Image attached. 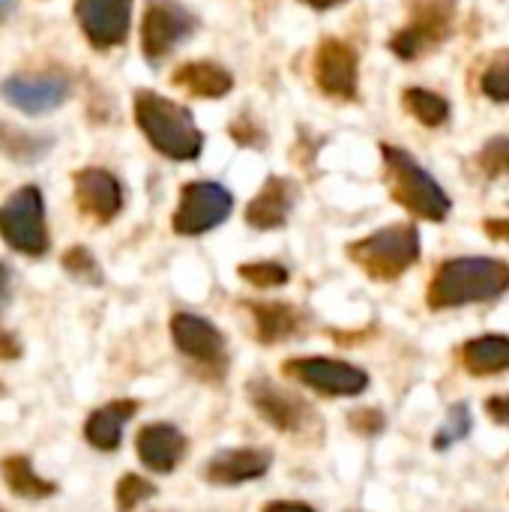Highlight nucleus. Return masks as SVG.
I'll return each instance as SVG.
<instances>
[{"label": "nucleus", "instance_id": "1", "mask_svg": "<svg viewBox=\"0 0 509 512\" xmlns=\"http://www.w3.org/2000/svg\"><path fill=\"white\" fill-rule=\"evenodd\" d=\"M509 291V264L501 258H450L438 267L432 285H429V306L459 309L471 303H489Z\"/></svg>", "mask_w": 509, "mask_h": 512}, {"label": "nucleus", "instance_id": "2", "mask_svg": "<svg viewBox=\"0 0 509 512\" xmlns=\"http://www.w3.org/2000/svg\"><path fill=\"white\" fill-rule=\"evenodd\" d=\"M135 123L153 150L174 162H195L204 150V132L198 129L192 111L162 93H135Z\"/></svg>", "mask_w": 509, "mask_h": 512}, {"label": "nucleus", "instance_id": "3", "mask_svg": "<svg viewBox=\"0 0 509 512\" xmlns=\"http://www.w3.org/2000/svg\"><path fill=\"white\" fill-rule=\"evenodd\" d=\"M381 153H384V165H387V177H390L396 201L420 219L444 222L453 210V201L444 192V186L408 150L396 144H384Z\"/></svg>", "mask_w": 509, "mask_h": 512}, {"label": "nucleus", "instance_id": "4", "mask_svg": "<svg viewBox=\"0 0 509 512\" xmlns=\"http://www.w3.org/2000/svg\"><path fill=\"white\" fill-rule=\"evenodd\" d=\"M348 255L378 282H393L420 261V231L414 225H387L348 246Z\"/></svg>", "mask_w": 509, "mask_h": 512}, {"label": "nucleus", "instance_id": "5", "mask_svg": "<svg viewBox=\"0 0 509 512\" xmlns=\"http://www.w3.org/2000/svg\"><path fill=\"white\" fill-rule=\"evenodd\" d=\"M0 237L9 249L42 258L51 246L45 228V198L39 186H21L0 204Z\"/></svg>", "mask_w": 509, "mask_h": 512}, {"label": "nucleus", "instance_id": "6", "mask_svg": "<svg viewBox=\"0 0 509 512\" xmlns=\"http://www.w3.org/2000/svg\"><path fill=\"white\" fill-rule=\"evenodd\" d=\"M234 213V195L216 180L186 183L180 192V204L174 210V231L180 237H201L219 228Z\"/></svg>", "mask_w": 509, "mask_h": 512}, {"label": "nucleus", "instance_id": "7", "mask_svg": "<svg viewBox=\"0 0 509 512\" xmlns=\"http://www.w3.org/2000/svg\"><path fill=\"white\" fill-rule=\"evenodd\" d=\"M453 21H456L453 0H420L414 21L390 39V48L402 60H417L450 36Z\"/></svg>", "mask_w": 509, "mask_h": 512}, {"label": "nucleus", "instance_id": "8", "mask_svg": "<svg viewBox=\"0 0 509 512\" xmlns=\"http://www.w3.org/2000/svg\"><path fill=\"white\" fill-rule=\"evenodd\" d=\"M195 33V18L177 0H150L141 21V51L150 63L165 60L183 39Z\"/></svg>", "mask_w": 509, "mask_h": 512}, {"label": "nucleus", "instance_id": "9", "mask_svg": "<svg viewBox=\"0 0 509 512\" xmlns=\"http://www.w3.org/2000/svg\"><path fill=\"white\" fill-rule=\"evenodd\" d=\"M285 372L300 381L303 387L321 393V396H360L369 387V375L345 360L330 357H294L285 363Z\"/></svg>", "mask_w": 509, "mask_h": 512}, {"label": "nucleus", "instance_id": "10", "mask_svg": "<svg viewBox=\"0 0 509 512\" xmlns=\"http://www.w3.org/2000/svg\"><path fill=\"white\" fill-rule=\"evenodd\" d=\"M75 18L87 42L99 51L117 48L129 36L132 0H75Z\"/></svg>", "mask_w": 509, "mask_h": 512}, {"label": "nucleus", "instance_id": "11", "mask_svg": "<svg viewBox=\"0 0 509 512\" xmlns=\"http://www.w3.org/2000/svg\"><path fill=\"white\" fill-rule=\"evenodd\" d=\"M69 78L60 72H39V75H9L3 81V99L18 108L21 114L39 117L60 108L69 99Z\"/></svg>", "mask_w": 509, "mask_h": 512}, {"label": "nucleus", "instance_id": "12", "mask_svg": "<svg viewBox=\"0 0 509 512\" xmlns=\"http://www.w3.org/2000/svg\"><path fill=\"white\" fill-rule=\"evenodd\" d=\"M315 81L333 99H357L360 90V57L342 39H324L315 54Z\"/></svg>", "mask_w": 509, "mask_h": 512}, {"label": "nucleus", "instance_id": "13", "mask_svg": "<svg viewBox=\"0 0 509 512\" xmlns=\"http://www.w3.org/2000/svg\"><path fill=\"white\" fill-rule=\"evenodd\" d=\"M171 339L183 357H189L198 366L207 369H222L225 366V336L222 330L192 312H177L171 318Z\"/></svg>", "mask_w": 509, "mask_h": 512}, {"label": "nucleus", "instance_id": "14", "mask_svg": "<svg viewBox=\"0 0 509 512\" xmlns=\"http://www.w3.org/2000/svg\"><path fill=\"white\" fill-rule=\"evenodd\" d=\"M249 402L255 405V411L279 432H300L309 426L312 411L306 405V399H300L297 393L267 381V378H255L249 381Z\"/></svg>", "mask_w": 509, "mask_h": 512}, {"label": "nucleus", "instance_id": "15", "mask_svg": "<svg viewBox=\"0 0 509 512\" xmlns=\"http://www.w3.org/2000/svg\"><path fill=\"white\" fill-rule=\"evenodd\" d=\"M72 186H75V204L84 216L96 219V222H111L120 210H123V186L120 180L105 171V168H81L72 174Z\"/></svg>", "mask_w": 509, "mask_h": 512}, {"label": "nucleus", "instance_id": "16", "mask_svg": "<svg viewBox=\"0 0 509 512\" xmlns=\"http://www.w3.org/2000/svg\"><path fill=\"white\" fill-rule=\"evenodd\" d=\"M273 465V456L267 450L255 447H237V450H219L204 465V477L213 486H243L252 480H261Z\"/></svg>", "mask_w": 509, "mask_h": 512}, {"label": "nucleus", "instance_id": "17", "mask_svg": "<svg viewBox=\"0 0 509 512\" xmlns=\"http://www.w3.org/2000/svg\"><path fill=\"white\" fill-rule=\"evenodd\" d=\"M138 459L153 474H171L186 456V435L171 423H150L135 438Z\"/></svg>", "mask_w": 509, "mask_h": 512}, {"label": "nucleus", "instance_id": "18", "mask_svg": "<svg viewBox=\"0 0 509 512\" xmlns=\"http://www.w3.org/2000/svg\"><path fill=\"white\" fill-rule=\"evenodd\" d=\"M297 204V183L288 177H270L261 192L246 207V222L258 231H276L285 228L291 219V210Z\"/></svg>", "mask_w": 509, "mask_h": 512}, {"label": "nucleus", "instance_id": "19", "mask_svg": "<svg viewBox=\"0 0 509 512\" xmlns=\"http://www.w3.org/2000/svg\"><path fill=\"white\" fill-rule=\"evenodd\" d=\"M138 414V402L132 399H114L102 408H96L84 423V438L99 453H114L123 441L126 423Z\"/></svg>", "mask_w": 509, "mask_h": 512}, {"label": "nucleus", "instance_id": "20", "mask_svg": "<svg viewBox=\"0 0 509 512\" xmlns=\"http://www.w3.org/2000/svg\"><path fill=\"white\" fill-rule=\"evenodd\" d=\"M174 84L198 99H222L234 87V75L213 60H192L174 72Z\"/></svg>", "mask_w": 509, "mask_h": 512}, {"label": "nucleus", "instance_id": "21", "mask_svg": "<svg viewBox=\"0 0 509 512\" xmlns=\"http://www.w3.org/2000/svg\"><path fill=\"white\" fill-rule=\"evenodd\" d=\"M462 366L477 378L509 372V336L492 333V336H477V339L465 342Z\"/></svg>", "mask_w": 509, "mask_h": 512}, {"label": "nucleus", "instance_id": "22", "mask_svg": "<svg viewBox=\"0 0 509 512\" xmlns=\"http://www.w3.org/2000/svg\"><path fill=\"white\" fill-rule=\"evenodd\" d=\"M0 477H3V483H6V489L12 495L27 498V501H45V498L57 495V483L39 477L36 468H33V462L27 456H21V453L6 456L0 462Z\"/></svg>", "mask_w": 509, "mask_h": 512}, {"label": "nucleus", "instance_id": "23", "mask_svg": "<svg viewBox=\"0 0 509 512\" xmlns=\"http://www.w3.org/2000/svg\"><path fill=\"white\" fill-rule=\"evenodd\" d=\"M255 333L261 342L273 345L300 330V312L291 303H252Z\"/></svg>", "mask_w": 509, "mask_h": 512}, {"label": "nucleus", "instance_id": "24", "mask_svg": "<svg viewBox=\"0 0 509 512\" xmlns=\"http://www.w3.org/2000/svg\"><path fill=\"white\" fill-rule=\"evenodd\" d=\"M0 150H3L9 159H15V162L33 165V162H39V159L51 150V138H48V135L27 132V129H21V126L0 123Z\"/></svg>", "mask_w": 509, "mask_h": 512}, {"label": "nucleus", "instance_id": "25", "mask_svg": "<svg viewBox=\"0 0 509 512\" xmlns=\"http://www.w3.org/2000/svg\"><path fill=\"white\" fill-rule=\"evenodd\" d=\"M405 111L420 120L423 126L435 129V126H444L450 120V102L435 93V90H426V87H408L405 90Z\"/></svg>", "mask_w": 509, "mask_h": 512}, {"label": "nucleus", "instance_id": "26", "mask_svg": "<svg viewBox=\"0 0 509 512\" xmlns=\"http://www.w3.org/2000/svg\"><path fill=\"white\" fill-rule=\"evenodd\" d=\"M477 168L483 177L498 180V177H509V135H495L489 138L480 153H477Z\"/></svg>", "mask_w": 509, "mask_h": 512}, {"label": "nucleus", "instance_id": "27", "mask_svg": "<svg viewBox=\"0 0 509 512\" xmlns=\"http://www.w3.org/2000/svg\"><path fill=\"white\" fill-rule=\"evenodd\" d=\"M156 495V486L138 474H126L120 477L117 489H114V498H117V512H132L138 510L144 501H150Z\"/></svg>", "mask_w": 509, "mask_h": 512}, {"label": "nucleus", "instance_id": "28", "mask_svg": "<svg viewBox=\"0 0 509 512\" xmlns=\"http://www.w3.org/2000/svg\"><path fill=\"white\" fill-rule=\"evenodd\" d=\"M240 276L249 285H255V288H282L291 279L288 267H282L276 261H252V264H243L240 267Z\"/></svg>", "mask_w": 509, "mask_h": 512}, {"label": "nucleus", "instance_id": "29", "mask_svg": "<svg viewBox=\"0 0 509 512\" xmlns=\"http://www.w3.org/2000/svg\"><path fill=\"white\" fill-rule=\"evenodd\" d=\"M480 87H483V93H486L492 102H509V51L507 54H498V57L486 66Z\"/></svg>", "mask_w": 509, "mask_h": 512}, {"label": "nucleus", "instance_id": "30", "mask_svg": "<svg viewBox=\"0 0 509 512\" xmlns=\"http://www.w3.org/2000/svg\"><path fill=\"white\" fill-rule=\"evenodd\" d=\"M468 432H471V411H468V405H453L447 420H444V429L435 435V447L447 450L450 444L462 441Z\"/></svg>", "mask_w": 509, "mask_h": 512}, {"label": "nucleus", "instance_id": "31", "mask_svg": "<svg viewBox=\"0 0 509 512\" xmlns=\"http://www.w3.org/2000/svg\"><path fill=\"white\" fill-rule=\"evenodd\" d=\"M63 270L72 273L75 279L81 282H90V285H99L102 282V273H99V264L96 258L84 249V246H75L63 255Z\"/></svg>", "mask_w": 509, "mask_h": 512}, {"label": "nucleus", "instance_id": "32", "mask_svg": "<svg viewBox=\"0 0 509 512\" xmlns=\"http://www.w3.org/2000/svg\"><path fill=\"white\" fill-rule=\"evenodd\" d=\"M351 426L360 432V435H378L384 426H387V417L381 414V411H375V408H363V411H354L351 417Z\"/></svg>", "mask_w": 509, "mask_h": 512}, {"label": "nucleus", "instance_id": "33", "mask_svg": "<svg viewBox=\"0 0 509 512\" xmlns=\"http://www.w3.org/2000/svg\"><path fill=\"white\" fill-rule=\"evenodd\" d=\"M18 357H21V342L6 327H0V360L9 363V360H18Z\"/></svg>", "mask_w": 509, "mask_h": 512}, {"label": "nucleus", "instance_id": "34", "mask_svg": "<svg viewBox=\"0 0 509 512\" xmlns=\"http://www.w3.org/2000/svg\"><path fill=\"white\" fill-rule=\"evenodd\" d=\"M486 411L495 423H509V393H501V396H492L486 402Z\"/></svg>", "mask_w": 509, "mask_h": 512}, {"label": "nucleus", "instance_id": "35", "mask_svg": "<svg viewBox=\"0 0 509 512\" xmlns=\"http://www.w3.org/2000/svg\"><path fill=\"white\" fill-rule=\"evenodd\" d=\"M483 228H486V234H489L492 240H504V243H509V216H501V219H489Z\"/></svg>", "mask_w": 509, "mask_h": 512}, {"label": "nucleus", "instance_id": "36", "mask_svg": "<svg viewBox=\"0 0 509 512\" xmlns=\"http://www.w3.org/2000/svg\"><path fill=\"white\" fill-rule=\"evenodd\" d=\"M261 512H318L312 510L309 504H300V501H270Z\"/></svg>", "mask_w": 509, "mask_h": 512}, {"label": "nucleus", "instance_id": "37", "mask_svg": "<svg viewBox=\"0 0 509 512\" xmlns=\"http://www.w3.org/2000/svg\"><path fill=\"white\" fill-rule=\"evenodd\" d=\"M9 282H12V273H9L6 264H0V300L9 294Z\"/></svg>", "mask_w": 509, "mask_h": 512}, {"label": "nucleus", "instance_id": "38", "mask_svg": "<svg viewBox=\"0 0 509 512\" xmlns=\"http://www.w3.org/2000/svg\"><path fill=\"white\" fill-rule=\"evenodd\" d=\"M303 3L312 9H333V6H342L345 0H303Z\"/></svg>", "mask_w": 509, "mask_h": 512}, {"label": "nucleus", "instance_id": "39", "mask_svg": "<svg viewBox=\"0 0 509 512\" xmlns=\"http://www.w3.org/2000/svg\"><path fill=\"white\" fill-rule=\"evenodd\" d=\"M15 12V0H0V24Z\"/></svg>", "mask_w": 509, "mask_h": 512}, {"label": "nucleus", "instance_id": "40", "mask_svg": "<svg viewBox=\"0 0 509 512\" xmlns=\"http://www.w3.org/2000/svg\"><path fill=\"white\" fill-rule=\"evenodd\" d=\"M0 512H3V510H0Z\"/></svg>", "mask_w": 509, "mask_h": 512}]
</instances>
